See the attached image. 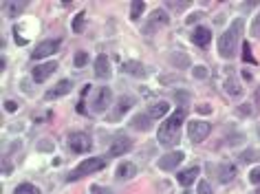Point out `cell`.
Masks as SVG:
<instances>
[{"label": "cell", "mask_w": 260, "mask_h": 194, "mask_svg": "<svg viewBox=\"0 0 260 194\" xmlns=\"http://www.w3.org/2000/svg\"><path fill=\"white\" fill-rule=\"evenodd\" d=\"M183 121H185V110H183L181 106L174 110V113H170L166 119H163L161 128H159V132H157V139H159L161 146L170 148L179 141V132H181Z\"/></svg>", "instance_id": "6da1fadb"}, {"label": "cell", "mask_w": 260, "mask_h": 194, "mask_svg": "<svg viewBox=\"0 0 260 194\" xmlns=\"http://www.w3.org/2000/svg\"><path fill=\"white\" fill-rule=\"evenodd\" d=\"M243 27H245V20L236 18L232 27L218 38V53H221L225 60L234 58V53H236V44H238V40H241V35H243Z\"/></svg>", "instance_id": "7a4b0ae2"}, {"label": "cell", "mask_w": 260, "mask_h": 194, "mask_svg": "<svg viewBox=\"0 0 260 194\" xmlns=\"http://www.w3.org/2000/svg\"><path fill=\"white\" fill-rule=\"evenodd\" d=\"M104 166H106L104 157H90V159H84V161H80L78 168H73V170L69 172L66 181H80V179L93 175V172H99Z\"/></svg>", "instance_id": "3957f363"}, {"label": "cell", "mask_w": 260, "mask_h": 194, "mask_svg": "<svg viewBox=\"0 0 260 194\" xmlns=\"http://www.w3.org/2000/svg\"><path fill=\"white\" fill-rule=\"evenodd\" d=\"M110 99H113V93H110V89H106V86H99V89H95L93 95H90V110H93L95 115L104 113V110L110 106Z\"/></svg>", "instance_id": "277c9868"}, {"label": "cell", "mask_w": 260, "mask_h": 194, "mask_svg": "<svg viewBox=\"0 0 260 194\" xmlns=\"http://www.w3.org/2000/svg\"><path fill=\"white\" fill-rule=\"evenodd\" d=\"M210 130H212V126L207 124V121H203V119H194V121L187 124V137H190L194 144H198V141H205L207 135H210Z\"/></svg>", "instance_id": "5b68a950"}, {"label": "cell", "mask_w": 260, "mask_h": 194, "mask_svg": "<svg viewBox=\"0 0 260 194\" xmlns=\"http://www.w3.org/2000/svg\"><path fill=\"white\" fill-rule=\"evenodd\" d=\"M168 22H170L168 13L163 11V9H155V11H150V16H148V20H146L144 33H155V31H159V29H163Z\"/></svg>", "instance_id": "8992f818"}, {"label": "cell", "mask_w": 260, "mask_h": 194, "mask_svg": "<svg viewBox=\"0 0 260 194\" xmlns=\"http://www.w3.org/2000/svg\"><path fill=\"white\" fill-rule=\"evenodd\" d=\"M90 137L86 135V132H73V135H69V148L75 152V155H86V152L90 150Z\"/></svg>", "instance_id": "52a82bcc"}, {"label": "cell", "mask_w": 260, "mask_h": 194, "mask_svg": "<svg viewBox=\"0 0 260 194\" xmlns=\"http://www.w3.org/2000/svg\"><path fill=\"white\" fill-rule=\"evenodd\" d=\"M135 106V97H130V95H121L119 99H117V104H115V108L108 113V121H119L121 117H124L128 110Z\"/></svg>", "instance_id": "ba28073f"}, {"label": "cell", "mask_w": 260, "mask_h": 194, "mask_svg": "<svg viewBox=\"0 0 260 194\" xmlns=\"http://www.w3.org/2000/svg\"><path fill=\"white\" fill-rule=\"evenodd\" d=\"M53 71H58V62H55V60H51V62L33 66V69H31V78H33V82L42 84L44 80H49L51 75H53Z\"/></svg>", "instance_id": "9c48e42d"}, {"label": "cell", "mask_w": 260, "mask_h": 194, "mask_svg": "<svg viewBox=\"0 0 260 194\" xmlns=\"http://www.w3.org/2000/svg\"><path fill=\"white\" fill-rule=\"evenodd\" d=\"M130 150H132V139L130 137L119 135V137H115V139L110 141L108 157H121V155H126V152H130Z\"/></svg>", "instance_id": "30bf717a"}, {"label": "cell", "mask_w": 260, "mask_h": 194, "mask_svg": "<svg viewBox=\"0 0 260 194\" xmlns=\"http://www.w3.org/2000/svg\"><path fill=\"white\" fill-rule=\"evenodd\" d=\"M58 49H60V40H44V42H40L38 47L33 49L31 58H33V60H42V58H49V55L58 53Z\"/></svg>", "instance_id": "8fae6325"}, {"label": "cell", "mask_w": 260, "mask_h": 194, "mask_svg": "<svg viewBox=\"0 0 260 194\" xmlns=\"http://www.w3.org/2000/svg\"><path fill=\"white\" fill-rule=\"evenodd\" d=\"M185 159V155H183L181 150H172V152H168V155H163L161 159H159V168L161 170H174V168H179V163Z\"/></svg>", "instance_id": "7c38bea8"}, {"label": "cell", "mask_w": 260, "mask_h": 194, "mask_svg": "<svg viewBox=\"0 0 260 194\" xmlns=\"http://www.w3.org/2000/svg\"><path fill=\"white\" fill-rule=\"evenodd\" d=\"M95 78L97 80H108L110 78V60L108 55L99 53L97 60H95Z\"/></svg>", "instance_id": "4fadbf2b"}, {"label": "cell", "mask_w": 260, "mask_h": 194, "mask_svg": "<svg viewBox=\"0 0 260 194\" xmlns=\"http://www.w3.org/2000/svg\"><path fill=\"white\" fill-rule=\"evenodd\" d=\"M168 113H170V104H168L166 99L155 101V104H150V108H148V115H150L152 119H166Z\"/></svg>", "instance_id": "5bb4252c"}, {"label": "cell", "mask_w": 260, "mask_h": 194, "mask_svg": "<svg viewBox=\"0 0 260 194\" xmlns=\"http://www.w3.org/2000/svg\"><path fill=\"white\" fill-rule=\"evenodd\" d=\"M210 40H212V33H210V29L207 27H196L194 33H192V42H194L196 47H201V49H205L207 44H210Z\"/></svg>", "instance_id": "9a60e30c"}, {"label": "cell", "mask_w": 260, "mask_h": 194, "mask_svg": "<svg viewBox=\"0 0 260 194\" xmlns=\"http://www.w3.org/2000/svg\"><path fill=\"white\" fill-rule=\"evenodd\" d=\"M201 175V170L194 166V168H187V170H181L179 175H176V181H179V186L183 188H187V186H192V183L196 181V177Z\"/></svg>", "instance_id": "2e32d148"}, {"label": "cell", "mask_w": 260, "mask_h": 194, "mask_svg": "<svg viewBox=\"0 0 260 194\" xmlns=\"http://www.w3.org/2000/svg\"><path fill=\"white\" fill-rule=\"evenodd\" d=\"M71 82L69 80H62V82H58V86H53L51 91H47V99H58V97H64V95H69L71 93Z\"/></svg>", "instance_id": "e0dca14e"}, {"label": "cell", "mask_w": 260, "mask_h": 194, "mask_svg": "<svg viewBox=\"0 0 260 194\" xmlns=\"http://www.w3.org/2000/svg\"><path fill=\"white\" fill-rule=\"evenodd\" d=\"M130 126L135 130H141V132H148L152 128V117L150 115H146V113H141V115H135L132 117V121H130Z\"/></svg>", "instance_id": "ac0fdd59"}, {"label": "cell", "mask_w": 260, "mask_h": 194, "mask_svg": "<svg viewBox=\"0 0 260 194\" xmlns=\"http://www.w3.org/2000/svg\"><path fill=\"white\" fill-rule=\"evenodd\" d=\"M236 179V166L234 163H221L218 166V181L221 183H229Z\"/></svg>", "instance_id": "d6986e66"}, {"label": "cell", "mask_w": 260, "mask_h": 194, "mask_svg": "<svg viewBox=\"0 0 260 194\" xmlns=\"http://www.w3.org/2000/svg\"><path fill=\"white\" fill-rule=\"evenodd\" d=\"M124 73H128V75H135V78H146L148 75V71H146V66L141 64V62H135V60H130V62H124Z\"/></svg>", "instance_id": "ffe728a7"}, {"label": "cell", "mask_w": 260, "mask_h": 194, "mask_svg": "<svg viewBox=\"0 0 260 194\" xmlns=\"http://www.w3.org/2000/svg\"><path fill=\"white\" fill-rule=\"evenodd\" d=\"M225 91H227V95H232V97L243 95V86H241V82L236 80V75H234V73H227V78H225Z\"/></svg>", "instance_id": "44dd1931"}, {"label": "cell", "mask_w": 260, "mask_h": 194, "mask_svg": "<svg viewBox=\"0 0 260 194\" xmlns=\"http://www.w3.org/2000/svg\"><path fill=\"white\" fill-rule=\"evenodd\" d=\"M24 7H27V2H22V0H13V2H4L2 4L4 13H7L9 18H18L20 13L24 11Z\"/></svg>", "instance_id": "7402d4cb"}, {"label": "cell", "mask_w": 260, "mask_h": 194, "mask_svg": "<svg viewBox=\"0 0 260 194\" xmlns=\"http://www.w3.org/2000/svg\"><path fill=\"white\" fill-rule=\"evenodd\" d=\"M137 175V168H135V163H121L119 168H117V172H115V177L119 179V181H128V179H132Z\"/></svg>", "instance_id": "603a6c76"}, {"label": "cell", "mask_w": 260, "mask_h": 194, "mask_svg": "<svg viewBox=\"0 0 260 194\" xmlns=\"http://www.w3.org/2000/svg\"><path fill=\"white\" fill-rule=\"evenodd\" d=\"M13 194H42V192L35 186H31V183H20L16 190H13Z\"/></svg>", "instance_id": "cb8c5ba5"}, {"label": "cell", "mask_w": 260, "mask_h": 194, "mask_svg": "<svg viewBox=\"0 0 260 194\" xmlns=\"http://www.w3.org/2000/svg\"><path fill=\"white\" fill-rule=\"evenodd\" d=\"M144 9H146V4L141 2V0H135V2H132V7H130V18L132 20H139L141 13H144Z\"/></svg>", "instance_id": "d4e9b609"}, {"label": "cell", "mask_w": 260, "mask_h": 194, "mask_svg": "<svg viewBox=\"0 0 260 194\" xmlns=\"http://www.w3.org/2000/svg\"><path fill=\"white\" fill-rule=\"evenodd\" d=\"M84 20H86L84 11H80L78 16L73 18V24H71V27H73V31H75V33H82V31H84Z\"/></svg>", "instance_id": "484cf974"}, {"label": "cell", "mask_w": 260, "mask_h": 194, "mask_svg": "<svg viewBox=\"0 0 260 194\" xmlns=\"http://www.w3.org/2000/svg\"><path fill=\"white\" fill-rule=\"evenodd\" d=\"M243 62L256 64V58L252 55V44H249V42H243Z\"/></svg>", "instance_id": "4316f807"}, {"label": "cell", "mask_w": 260, "mask_h": 194, "mask_svg": "<svg viewBox=\"0 0 260 194\" xmlns=\"http://www.w3.org/2000/svg\"><path fill=\"white\" fill-rule=\"evenodd\" d=\"M86 62H88V55H86V51H78V53H75V66L82 69V66H86Z\"/></svg>", "instance_id": "83f0119b"}, {"label": "cell", "mask_w": 260, "mask_h": 194, "mask_svg": "<svg viewBox=\"0 0 260 194\" xmlns=\"http://www.w3.org/2000/svg\"><path fill=\"white\" fill-rule=\"evenodd\" d=\"M192 75H194L196 80H205L207 78V69L205 66H194V69H192Z\"/></svg>", "instance_id": "f1b7e54d"}, {"label": "cell", "mask_w": 260, "mask_h": 194, "mask_svg": "<svg viewBox=\"0 0 260 194\" xmlns=\"http://www.w3.org/2000/svg\"><path fill=\"white\" fill-rule=\"evenodd\" d=\"M249 181H252L254 186H260V166L252 168V172H249Z\"/></svg>", "instance_id": "f546056e"}, {"label": "cell", "mask_w": 260, "mask_h": 194, "mask_svg": "<svg viewBox=\"0 0 260 194\" xmlns=\"http://www.w3.org/2000/svg\"><path fill=\"white\" fill-rule=\"evenodd\" d=\"M198 194H212V186L207 181H201L198 183Z\"/></svg>", "instance_id": "4dcf8cb0"}, {"label": "cell", "mask_w": 260, "mask_h": 194, "mask_svg": "<svg viewBox=\"0 0 260 194\" xmlns=\"http://www.w3.org/2000/svg\"><path fill=\"white\" fill-rule=\"evenodd\" d=\"M4 110H7V113H16V110H18V104H16L13 99L4 101Z\"/></svg>", "instance_id": "1f68e13d"}, {"label": "cell", "mask_w": 260, "mask_h": 194, "mask_svg": "<svg viewBox=\"0 0 260 194\" xmlns=\"http://www.w3.org/2000/svg\"><path fill=\"white\" fill-rule=\"evenodd\" d=\"M13 33H16V44H18V47H24V44H27V40L20 35V29L18 27H13Z\"/></svg>", "instance_id": "d6a6232c"}, {"label": "cell", "mask_w": 260, "mask_h": 194, "mask_svg": "<svg viewBox=\"0 0 260 194\" xmlns=\"http://www.w3.org/2000/svg\"><path fill=\"white\" fill-rule=\"evenodd\" d=\"M252 33H254V35H258V38H260V13L256 16V20H254V24H252Z\"/></svg>", "instance_id": "836d02e7"}, {"label": "cell", "mask_w": 260, "mask_h": 194, "mask_svg": "<svg viewBox=\"0 0 260 194\" xmlns=\"http://www.w3.org/2000/svg\"><path fill=\"white\" fill-rule=\"evenodd\" d=\"M238 113H241V115H254V108H252V104H243L241 108H238Z\"/></svg>", "instance_id": "e575fe53"}, {"label": "cell", "mask_w": 260, "mask_h": 194, "mask_svg": "<svg viewBox=\"0 0 260 194\" xmlns=\"http://www.w3.org/2000/svg\"><path fill=\"white\" fill-rule=\"evenodd\" d=\"M90 194H113V192L104 190V188H99V186H93V188H90Z\"/></svg>", "instance_id": "d590c367"}, {"label": "cell", "mask_w": 260, "mask_h": 194, "mask_svg": "<svg viewBox=\"0 0 260 194\" xmlns=\"http://www.w3.org/2000/svg\"><path fill=\"white\" fill-rule=\"evenodd\" d=\"M196 110H198V113H203V115H210V113H212L210 104H201V106H196Z\"/></svg>", "instance_id": "8d00e7d4"}, {"label": "cell", "mask_w": 260, "mask_h": 194, "mask_svg": "<svg viewBox=\"0 0 260 194\" xmlns=\"http://www.w3.org/2000/svg\"><path fill=\"white\" fill-rule=\"evenodd\" d=\"M201 16H203V13H192V16H187V18H185V22H190V24H192V22H196V20L201 18Z\"/></svg>", "instance_id": "74e56055"}, {"label": "cell", "mask_w": 260, "mask_h": 194, "mask_svg": "<svg viewBox=\"0 0 260 194\" xmlns=\"http://www.w3.org/2000/svg\"><path fill=\"white\" fill-rule=\"evenodd\" d=\"M243 78L249 82V80H252V73H249V71H243Z\"/></svg>", "instance_id": "f35d334b"}, {"label": "cell", "mask_w": 260, "mask_h": 194, "mask_svg": "<svg viewBox=\"0 0 260 194\" xmlns=\"http://www.w3.org/2000/svg\"><path fill=\"white\" fill-rule=\"evenodd\" d=\"M254 97H256V104H258V106H260V89H258V91H256V95H254Z\"/></svg>", "instance_id": "ab89813d"}]
</instances>
